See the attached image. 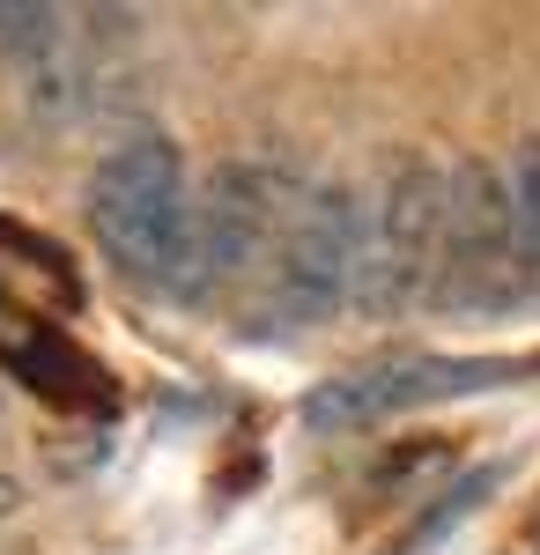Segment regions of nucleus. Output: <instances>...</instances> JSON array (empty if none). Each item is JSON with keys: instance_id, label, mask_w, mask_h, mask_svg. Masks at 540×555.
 <instances>
[{"instance_id": "6", "label": "nucleus", "mask_w": 540, "mask_h": 555, "mask_svg": "<svg viewBox=\"0 0 540 555\" xmlns=\"http://www.w3.org/2000/svg\"><path fill=\"white\" fill-rule=\"evenodd\" d=\"M282 215H290V185H282L274 164H252V156L222 164V171L193 193V253H185L178 297L201 304V297H215L222 282L252 274L259 259L274 253Z\"/></svg>"}, {"instance_id": "2", "label": "nucleus", "mask_w": 540, "mask_h": 555, "mask_svg": "<svg viewBox=\"0 0 540 555\" xmlns=\"http://www.w3.org/2000/svg\"><path fill=\"white\" fill-rule=\"evenodd\" d=\"M437 237H445V171L429 156H393L377 171V193L363 201L356 297H348V311H363V319H408L415 304H429Z\"/></svg>"}, {"instance_id": "8", "label": "nucleus", "mask_w": 540, "mask_h": 555, "mask_svg": "<svg viewBox=\"0 0 540 555\" xmlns=\"http://www.w3.org/2000/svg\"><path fill=\"white\" fill-rule=\"evenodd\" d=\"M511 253H518V297H540V133L511 149Z\"/></svg>"}, {"instance_id": "1", "label": "nucleus", "mask_w": 540, "mask_h": 555, "mask_svg": "<svg viewBox=\"0 0 540 555\" xmlns=\"http://www.w3.org/2000/svg\"><path fill=\"white\" fill-rule=\"evenodd\" d=\"M89 237L126 282L178 297L193 253V185L170 133H126L89 171Z\"/></svg>"}, {"instance_id": "4", "label": "nucleus", "mask_w": 540, "mask_h": 555, "mask_svg": "<svg viewBox=\"0 0 540 555\" xmlns=\"http://www.w3.org/2000/svg\"><path fill=\"white\" fill-rule=\"evenodd\" d=\"M356 230L363 201L340 178H311L282 215L274 274H267V319L282 326H326L356 297Z\"/></svg>"}, {"instance_id": "9", "label": "nucleus", "mask_w": 540, "mask_h": 555, "mask_svg": "<svg viewBox=\"0 0 540 555\" xmlns=\"http://www.w3.org/2000/svg\"><path fill=\"white\" fill-rule=\"evenodd\" d=\"M67 44V15L38 8V0H0V52H60Z\"/></svg>"}, {"instance_id": "5", "label": "nucleus", "mask_w": 540, "mask_h": 555, "mask_svg": "<svg viewBox=\"0 0 540 555\" xmlns=\"http://www.w3.org/2000/svg\"><path fill=\"white\" fill-rule=\"evenodd\" d=\"M437 311H503L518 297V253H511V185L489 156H459L445 171V237H437Z\"/></svg>"}, {"instance_id": "10", "label": "nucleus", "mask_w": 540, "mask_h": 555, "mask_svg": "<svg viewBox=\"0 0 540 555\" xmlns=\"http://www.w3.org/2000/svg\"><path fill=\"white\" fill-rule=\"evenodd\" d=\"M15 504H23V489H15V474H0V518H15Z\"/></svg>"}, {"instance_id": "7", "label": "nucleus", "mask_w": 540, "mask_h": 555, "mask_svg": "<svg viewBox=\"0 0 540 555\" xmlns=\"http://www.w3.org/2000/svg\"><path fill=\"white\" fill-rule=\"evenodd\" d=\"M0 371L23 378L52 408H119V385L97 371V356H82L52 319H38V311H23L8 297H0Z\"/></svg>"}, {"instance_id": "3", "label": "nucleus", "mask_w": 540, "mask_h": 555, "mask_svg": "<svg viewBox=\"0 0 540 555\" xmlns=\"http://www.w3.org/2000/svg\"><path fill=\"white\" fill-rule=\"evenodd\" d=\"M533 378V363L518 356H437V348H408V356H377L356 371H333L304 392V429L340 437V429L385 423L408 408H437V400H466V392H503V385Z\"/></svg>"}]
</instances>
